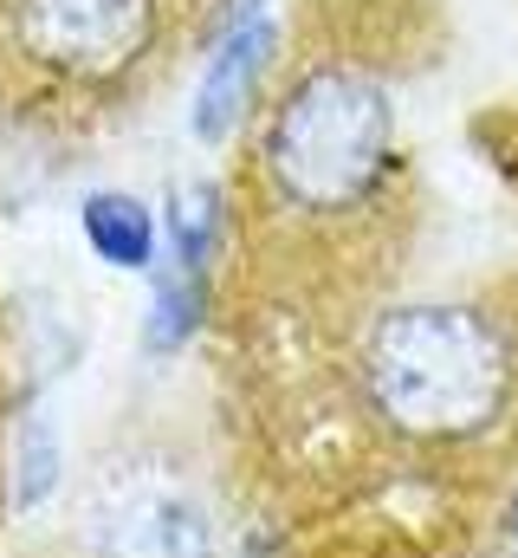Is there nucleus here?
<instances>
[{"mask_svg":"<svg viewBox=\"0 0 518 558\" xmlns=\"http://www.w3.org/2000/svg\"><path fill=\"white\" fill-rule=\"evenodd\" d=\"M363 384L377 416L421 441L480 435L506 410L513 351L493 318L467 305H402L370 338Z\"/></svg>","mask_w":518,"mask_h":558,"instance_id":"1","label":"nucleus"},{"mask_svg":"<svg viewBox=\"0 0 518 558\" xmlns=\"http://www.w3.org/2000/svg\"><path fill=\"white\" fill-rule=\"evenodd\" d=\"M395 105L370 72L324 65L285 92L266 124V169L298 208H350L388 169Z\"/></svg>","mask_w":518,"mask_h":558,"instance_id":"2","label":"nucleus"},{"mask_svg":"<svg viewBox=\"0 0 518 558\" xmlns=\"http://www.w3.org/2000/svg\"><path fill=\"white\" fill-rule=\"evenodd\" d=\"M156 0H20V39L39 65L111 78L149 46Z\"/></svg>","mask_w":518,"mask_h":558,"instance_id":"3","label":"nucleus"},{"mask_svg":"<svg viewBox=\"0 0 518 558\" xmlns=\"http://www.w3.org/2000/svg\"><path fill=\"white\" fill-rule=\"evenodd\" d=\"M104 558H214V526L175 474H118L98 500Z\"/></svg>","mask_w":518,"mask_h":558,"instance_id":"4","label":"nucleus"},{"mask_svg":"<svg viewBox=\"0 0 518 558\" xmlns=\"http://www.w3.org/2000/svg\"><path fill=\"white\" fill-rule=\"evenodd\" d=\"M214 234H221V195L214 189H182L175 215H169V267L156 274V305H149V344L169 351L201 325V299H208V260H214Z\"/></svg>","mask_w":518,"mask_h":558,"instance_id":"5","label":"nucleus"},{"mask_svg":"<svg viewBox=\"0 0 518 558\" xmlns=\"http://www.w3.org/2000/svg\"><path fill=\"white\" fill-rule=\"evenodd\" d=\"M266 52H272V13H266V0L234 7V20H227V33L214 46V65L201 78V105H195V131L201 137H221L240 118V105L254 98V78H259V65H266Z\"/></svg>","mask_w":518,"mask_h":558,"instance_id":"6","label":"nucleus"},{"mask_svg":"<svg viewBox=\"0 0 518 558\" xmlns=\"http://www.w3.org/2000/svg\"><path fill=\"white\" fill-rule=\"evenodd\" d=\"M78 221H85V241H91V254H98L104 267L149 274V267H156V254H162L156 215H149L136 195H118V189H104V195H91V202L78 208Z\"/></svg>","mask_w":518,"mask_h":558,"instance_id":"7","label":"nucleus"},{"mask_svg":"<svg viewBox=\"0 0 518 558\" xmlns=\"http://www.w3.org/2000/svg\"><path fill=\"white\" fill-rule=\"evenodd\" d=\"M52 435H46V422L33 416L26 422V441H20V507H39L46 494H52Z\"/></svg>","mask_w":518,"mask_h":558,"instance_id":"8","label":"nucleus"},{"mask_svg":"<svg viewBox=\"0 0 518 558\" xmlns=\"http://www.w3.org/2000/svg\"><path fill=\"white\" fill-rule=\"evenodd\" d=\"M513 546H518V500H513Z\"/></svg>","mask_w":518,"mask_h":558,"instance_id":"9","label":"nucleus"}]
</instances>
